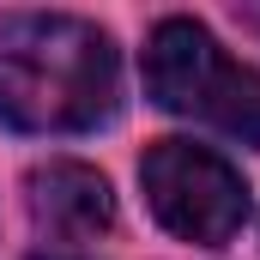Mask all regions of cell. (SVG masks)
<instances>
[{
  "label": "cell",
  "mask_w": 260,
  "mask_h": 260,
  "mask_svg": "<svg viewBox=\"0 0 260 260\" xmlns=\"http://www.w3.org/2000/svg\"><path fill=\"white\" fill-rule=\"evenodd\" d=\"M121 103L115 43L67 12L0 18V121L24 133H85Z\"/></svg>",
  "instance_id": "6da1fadb"
},
{
  "label": "cell",
  "mask_w": 260,
  "mask_h": 260,
  "mask_svg": "<svg viewBox=\"0 0 260 260\" xmlns=\"http://www.w3.org/2000/svg\"><path fill=\"white\" fill-rule=\"evenodd\" d=\"M145 91L206 127L230 133L236 145H260V73L230 61L218 37L194 18H164L145 43Z\"/></svg>",
  "instance_id": "7a4b0ae2"
},
{
  "label": "cell",
  "mask_w": 260,
  "mask_h": 260,
  "mask_svg": "<svg viewBox=\"0 0 260 260\" xmlns=\"http://www.w3.org/2000/svg\"><path fill=\"white\" fill-rule=\"evenodd\" d=\"M139 182H145L157 224L200 248L230 242L248 218V188H242L236 164L194 139H151L139 157Z\"/></svg>",
  "instance_id": "3957f363"
},
{
  "label": "cell",
  "mask_w": 260,
  "mask_h": 260,
  "mask_svg": "<svg viewBox=\"0 0 260 260\" xmlns=\"http://www.w3.org/2000/svg\"><path fill=\"white\" fill-rule=\"evenodd\" d=\"M30 218L49 242H91L115 224V194L91 164H43L30 176Z\"/></svg>",
  "instance_id": "277c9868"
},
{
  "label": "cell",
  "mask_w": 260,
  "mask_h": 260,
  "mask_svg": "<svg viewBox=\"0 0 260 260\" xmlns=\"http://www.w3.org/2000/svg\"><path fill=\"white\" fill-rule=\"evenodd\" d=\"M37 260H79V254H37Z\"/></svg>",
  "instance_id": "5b68a950"
}]
</instances>
